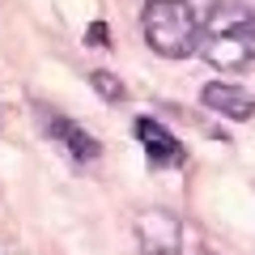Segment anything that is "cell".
I'll return each mask as SVG.
<instances>
[{
  "label": "cell",
  "mask_w": 255,
  "mask_h": 255,
  "mask_svg": "<svg viewBox=\"0 0 255 255\" xmlns=\"http://www.w3.org/2000/svg\"><path fill=\"white\" fill-rule=\"evenodd\" d=\"M107 38H111L107 21H94V26L85 30V43H90V47H107Z\"/></svg>",
  "instance_id": "9"
},
{
  "label": "cell",
  "mask_w": 255,
  "mask_h": 255,
  "mask_svg": "<svg viewBox=\"0 0 255 255\" xmlns=\"http://www.w3.org/2000/svg\"><path fill=\"white\" fill-rule=\"evenodd\" d=\"M90 85H94L107 102H124V98H128L124 81H119V77H111V73H102V68H98V73H90Z\"/></svg>",
  "instance_id": "8"
},
{
  "label": "cell",
  "mask_w": 255,
  "mask_h": 255,
  "mask_svg": "<svg viewBox=\"0 0 255 255\" xmlns=\"http://www.w3.org/2000/svg\"><path fill=\"white\" fill-rule=\"evenodd\" d=\"M140 30H145V43L166 60H187L191 51H200L204 38L191 0H149L140 13Z\"/></svg>",
  "instance_id": "1"
},
{
  "label": "cell",
  "mask_w": 255,
  "mask_h": 255,
  "mask_svg": "<svg viewBox=\"0 0 255 255\" xmlns=\"http://www.w3.org/2000/svg\"><path fill=\"white\" fill-rule=\"evenodd\" d=\"M136 136H140V145H145V157H149V166L153 170H162V166H183L187 162V149L179 145V140L166 132L157 119H136Z\"/></svg>",
  "instance_id": "5"
},
{
  "label": "cell",
  "mask_w": 255,
  "mask_h": 255,
  "mask_svg": "<svg viewBox=\"0 0 255 255\" xmlns=\"http://www.w3.org/2000/svg\"><path fill=\"white\" fill-rule=\"evenodd\" d=\"M200 255H217V251H200Z\"/></svg>",
  "instance_id": "10"
},
{
  "label": "cell",
  "mask_w": 255,
  "mask_h": 255,
  "mask_svg": "<svg viewBox=\"0 0 255 255\" xmlns=\"http://www.w3.org/2000/svg\"><path fill=\"white\" fill-rule=\"evenodd\" d=\"M204 107L217 111L221 119H234V124H247V119L255 115V94L243 90V85H230V81H209L200 90Z\"/></svg>",
  "instance_id": "4"
},
{
  "label": "cell",
  "mask_w": 255,
  "mask_h": 255,
  "mask_svg": "<svg viewBox=\"0 0 255 255\" xmlns=\"http://www.w3.org/2000/svg\"><path fill=\"white\" fill-rule=\"evenodd\" d=\"M43 128L55 136V145H64L68 153L77 157V162H98V153H102V145L85 132L81 124H73V119H64V115H55V111H43Z\"/></svg>",
  "instance_id": "6"
},
{
  "label": "cell",
  "mask_w": 255,
  "mask_h": 255,
  "mask_svg": "<svg viewBox=\"0 0 255 255\" xmlns=\"http://www.w3.org/2000/svg\"><path fill=\"white\" fill-rule=\"evenodd\" d=\"M200 55L209 68H221V73H234V68H247L255 60V26L251 30H221V34H204L200 38Z\"/></svg>",
  "instance_id": "2"
},
{
  "label": "cell",
  "mask_w": 255,
  "mask_h": 255,
  "mask_svg": "<svg viewBox=\"0 0 255 255\" xmlns=\"http://www.w3.org/2000/svg\"><path fill=\"white\" fill-rule=\"evenodd\" d=\"M132 230H136V243H140L145 255H179L183 251V226H179V217L166 213V209L136 213Z\"/></svg>",
  "instance_id": "3"
},
{
  "label": "cell",
  "mask_w": 255,
  "mask_h": 255,
  "mask_svg": "<svg viewBox=\"0 0 255 255\" xmlns=\"http://www.w3.org/2000/svg\"><path fill=\"white\" fill-rule=\"evenodd\" d=\"M255 13L243 0H213V9L204 13V34H221V30H251Z\"/></svg>",
  "instance_id": "7"
}]
</instances>
